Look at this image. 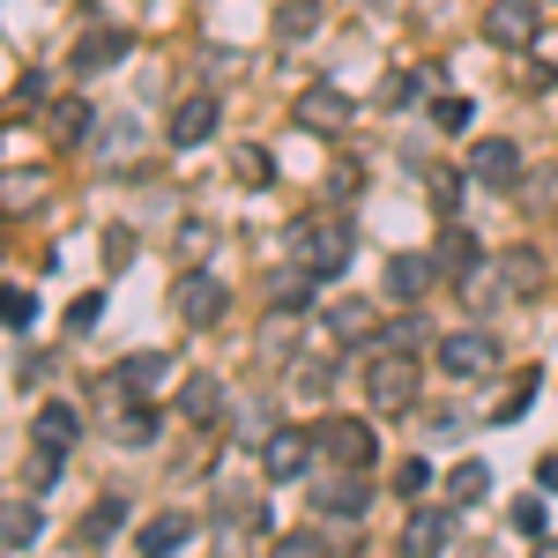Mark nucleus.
Returning a JSON list of instances; mask_svg holds the SVG:
<instances>
[{"mask_svg":"<svg viewBox=\"0 0 558 558\" xmlns=\"http://www.w3.org/2000/svg\"><path fill=\"white\" fill-rule=\"evenodd\" d=\"M128 260H134V231L112 223V231H105V268H128Z\"/></svg>","mask_w":558,"mask_h":558,"instance_id":"40","label":"nucleus"},{"mask_svg":"<svg viewBox=\"0 0 558 558\" xmlns=\"http://www.w3.org/2000/svg\"><path fill=\"white\" fill-rule=\"evenodd\" d=\"M97 320H105V299H97V291H83V299L68 305V336H89Z\"/></svg>","mask_w":558,"mask_h":558,"instance_id":"39","label":"nucleus"},{"mask_svg":"<svg viewBox=\"0 0 558 558\" xmlns=\"http://www.w3.org/2000/svg\"><path fill=\"white\" fill-rule=\"evenodd\" d=\"M313 462H320V447H313V425H276L268 439H260V470L276 476V484L305 476Z\"/></svg>","mask_w":558,"mask_h":558,"instance_id":"5","label":"nucleus"},{"mask_svg":"<svg viewBox=\"0 0 558 558\" xmlns=\"http://www.w3.org/2000/svg\"><path fill=\"white\" fill-rule=\"evenodd\" d=\"M380 343H387V350H417V343H425V320H417V313L387 320V328H380Z\"/></svg>","mask_w":558,"mask_h":558,"instance_id":"38","label":"nucleus"},{"mask_svg":"<svg viewBox=\"0 0 558 558\" xmlns=\"http://www.w3.org/2000/svg\"><path fill=\"white\" fill-rule=\"evenodd\" d=\"M350 254H357V223H350L343 209H313L291 223V260H299L305 276H320V283H336L350 268Z\"/></svg>","mask_w":558,"mask_h":558,"instance_id":"1","label":"nucleus"},{"mask_svg":"<svg viewBox=\"0 0 558 558\" xmlns=\"http://www.w3.org/2000/svg\"><path fill=\"white\" fill-rule=\"evenodd\" d=\"M291 380H299L305 402H320V395H336V365H328V357H299V365H291Z\"/></svg>","mask_w":558,"mask_h":558,"instance_id":"29","label":"nucleus"},{"mask_svg":"<svg viewBox=\"0 0 558 558\" xmlns=\"http://www.w3.org/2000/svg\"><path fill=\"white\" fill-rule=\"evenodd\" d=\"M231 172H239V179H254V186H268V179H276V157H268V149H254V142H246V149H239V157H231Z\"/></svg>","mask_w":558,"mask_h":558,"instance_id":"35","label":"nucleus"},{"mask_svg":"<svg viewBox=\"0 0 558 558\" xmlns=\"http://www.w3.org/2000/svg\"><path fill=\"white\" fill-rule=\"evenodd\" d=\"M283 551H291V558H320V551H328V544H320L313 529H291V536H283Z\"/></svg>","mask_w":558,"mask_h":558,"instance_id":"42","label":"nucleus"},{"mask_svg":"<svg viewBox=\"0 0 558 558\" xmlns=\"http://www.w3.org/2000/svg\"><path fill=\"white\" fill-rule=\"evenodd\" d=\"M432 254H439L447 276H476V268H484V246H476V231L462 223V216H447V223H439V246H432Z\"/></svg>","mask_w":558,"mask_h":558,"instance_id":"15","label":"nucleus"},{"mask_svg":"<svg viewBox=\"0 0 558 558\" xmlns=\"http://www.w3.org/2000/svg\"><path fill=\"white\" fill-rule=\"evenodd\" d=\"M216 529H223V536H260V529H268V507L223 492V499H216Z\"/></svg>","mask_w":558,"mask_h":558,"instance_id":"25","label":"nucleus"},{"mask_svg":"<svg viewBox=\"0 0 558 558\" xmlns=\"http://www.w3.org/2000/svg\"><path fill=\"white\" fill-rule=\"evenodd\" d=\"M45 128H52V142H60V149H83V142H89V128H97V112H89L83 97H60Z\"/></svg>","mask_w":558,"mask_h":558,"instance_id":"24","label":"nucleus"},{"mask_svg":"<svg viewBox=\"0 0 558 558\" xmlns=\"http://www.w3.org/2000/svg\"><path fill=\"white\" fill-rule=\"evenodd\" d=\"M447 544H454V499L447 507H425L417 499V514L402 529V551H447Z\"/></svg>","mask_w":558,"mask_h":558,"instance_id":"16","label":"nucleus"},{"mask_svg":"<svg viewBox=\"0 0 558 558\" xmlns=\"http://www.w3.org/2000/svg\"><path fill=\"white\" fill-rule=\"evenodd\" d=\"M484 492H492V470H484V462H462V470L447 476V499H454V507H476Z\"/></svg>","mask_w":558,"mask_h":558,"instance_id":"30","label":"nucleus"},{"mask_svg":"<svg viewBox=\"0 0 558 558\" xmlns=\"http://www.w3.org/2000/svg\"><path fill=\"white\" fill-rule=\"evenodd\" d=\"M128 31L120 23H97V31H83V45L68 52V75H105V68H120L128 60Z\"/></svg>","mask_w":558,"mask_h":558,"instance_id":"11","label":"nucleus"},{"mask_svg":"<svg viewBox=\"0 0 558 558\" xmlns=\"http://www.w3.org/2000/svg\"><path fill=\"white\" fill-rule=\"evenodd\" d=\"M470 120H476V112H470V97H439V105H432V128H439V134H462Z\"/></svg>","mask_w":558,"mask_h":558,"instance_id":"36","label":"nucleus"},{"mask_svg":"<svg viewBox=\"0 0 558 558\" xmlns=\"http://www.w3.org/2000/svg\"><path fill=\"white\" fill-rule=\"evenodd\" d=\"M313 283H320V276H305L299 260H291V268L268 283V313H276V320H305V313H313Z\"/></svg>","mask_w":558,"mask_h":558,"instance_id":"19","label":"nucleus"},{"mask_svg":"<svg viewBox=\"0 0 558 558\" xmlns=\"http://www.w3.org/2000/svg\"><path fill=\"white\" fill-rule=\"evenodd\" d=\"M209 134H216V97H209V89L179 97V105H172V149H202Z\"/></svg>","mask_w":558,"mask_h":558,"instance_id":"14","label":"nucleus"},{"mask_svg":"<svg viewBox=\"0 0 558 558\" xmlns=\"http://www.w3.org/2000/svg\"><path fill=\"white\" fill-rule=\"evenodd\" d=\"M216 410H223V380L216 373H186L179 380V417L186 425H216Z\"/></svg>","mask_w":558,"mask_h":558,"instance_id":"20","label":"nucleus"},{"mask_svg":"<svg viewBox=\"0 0 558 558\" xmlns=\"http://www.w3.org/2000/svg\"><path fill=\"white\" fill-rule=\"evenodd\" d=\"M536 387H544V373H521V380L507 387V395H499V410H492V425H514L521 410H529V402H536Z\"/></svg>","mask_w":558,"mask_h":558,"instance_id":"31","label":"nucleus"},{"mask_svg":"<svg viewBox=\"0 0 558 558\" xmlns=\"http://www.w3.org/2000/svg\"><path fill=\"white\" fill-rule=\"evenodd\" d=\"M425 492H432V462H425V454H410V462L395 470V499H410V507H417Z\"/></svg>","mask_w":558,"mask_h":558,"instance_id":"34","label":"nucleus"},{"mask_svg":"<svg viewBox=\"0 0 558 558\" xmlns=\"http://www.w3.org/2000/svg\"><path fill=\"white\" fill-rule=\"evenodd\" d=\"M492 365H499V343L484 328H462L439 343V373H454V380H492Z\"/></svg>","mask_w":558,"mask_h":558,"instance_id":"9","label":"nucleus"},{"mask_svg":"<svg viewBox=\"0 0 558 558\" xmlns=\"http://www.w3.org/2000/svg\"><path fill=\"white\" fill-rule=\"evenodd\" d=\"M313 507L328 521H365V507H373V484H365V470H336L313 484Z\"/></svg>","mask_w":558,"mask_h":558,"instance_id":"10","label":"nucleus"},{"mask_svg":"<svg viewBox=\"0 0 558 558\" xmlns=\"http://www.w3.org/2000/svg\"><path fill=\"white\" fill-rule=\"evenodd\" d=\"M417 89H425V75H395V83L380 89V105H410V97H417Z\"/></svg>","mask_w":558,"mask_h":558,"instance_id":"41","label":"nucleus"},{"mask_svg":"<svg viewBox=\"0 0 558 558\" xmlns=\"http://www.w3.org/2000/svg\"><path fill=\"white\" fill-rule=\"evenodd\" d=\"M38 536V507H8L0 514V544H31Z\"/></svg>","mask_w":558,"mask_h":558,"instance_id":"37","label":"nucleus"},{"mask_svg":"<svg viewBox=\"0 0 558 558\" xmlns=\"http://www.w3.org/2000/svg\"><path fill=\"white\" fill-rule=\"evenodd\" d=\"M328 336H336V350H373L380 343V313H373L365 299L328 305Z\"/></svg>","mask_w":558,"mask_h":558,"instance_id":"13","label":"nucleus"},{"mask_svg":"<svg viewBox=\"0 0 558 558\" xmlns=\"http://www.w3.org/2000/svg\"><path fill=\"white\" fill-rule=\"evenodd\" d=\"M31 320H38V299H31L23 283H0V328H8V336H23Z\"/></svg>","mask_w":558,"mask_h":558,"instance_id":"28","label":"nucleus"},{"mask_svg":"<svg viewBox=\"0 0 558 558\" xmlns=\"http://www.w3.org/2000/svg\"><path fill=\"white\" fill-rule=\"evenodd\" d=\"M172 313L186 320V328H216V320L231 313V291L216 283L209 268H186V276H179V291H172Z\"/></svg>","mask_w":558,"mask_h":558,"instance_id":"6","label":"nucleus"},{"mask_svg":"<svg viewBox=\"0 0 558 558\" xmlns=\"http://www.w3.org/2000/svg\"><path fill=\"white\" fill-rule=\"evenodd\" d=\"M313 447H320V462H336V470H373V462H380V432L365 425V417H320V425H313Z\"/></svg>","mask_w":558,"mask_h":558,"instance_id":"3","label":"nucleus"},{"mask_svg":"<svg viewBox=\"0 0 558 558\" xmlns=\"http://www.w3.org/2000/svg\"><path fill=\"white\" fill-rule=\"evenodd\" d=\"M179 544H194V514H149L134 529V551L142 558H172Z\"/></svg>","mask_w":558,"mask_h":558,"instance_id":"17","label":"nucleus"},{"mask_svg":"<svg viewBox=\"0 0 558 558\" xmlns=\"http://www.w3.org/2000/svg\"><path fill=\"white\" fill-rule=\"evenodd\" d=\"M521 529V536H551V492H544V499H536V492H529V499H514V514H507Z\"/></svg>","mask_w":558,"mask_h":558,"instance_id":"33","label":"nucleus"},{"mask_svg":"<svg viewBox=\"0 0 558 558\" xmlns=\"http://www.w3.org/2000/svg\"><path fill=\"white\" fill-rule=\"evenodd\" d=\"M313 31H320V0H283V8H276V38L283 45L313 38Z\"/></svg>","mask_w":558,"mask_h":558,"instance_id":"27","label":"nucleus"},{"mask_svg":"<svg viewBox=\"0 0 558 558\" xmlns=\"http://www.w3.org/2000/svg\"><path fill=\"white\" fill-rule=\"evenodd\" d=\"M417 395H425V365H417L410 350L373 343V365H365V402H373L380 417H402V410H417Z\"/></svg>","mask_w":558,"mask_h":558,"instance_id":"2","label":"nucleus"},{"mask_svg":"<svg viewBox=\"0 0 558 558\" xmlns=\"http://www.w3.org/2000/svg\"><path fill=\"white\" fill-rule=\"evenodd\" d=\"M350 120H357V105H350V97H343L336 83H305V97H299V128L328 134V142H343Z\"/></svg>","mask_w":558,"mask_h":558,"instance_id":"8","label":"nucleus"},{"mask_svg":"<svg viewBox=\"0 0 558 558\" xmlns=\"http://www.w3.org/2000/svg\"><path fill=\"white\" fill-rule=\"evenodd\" d=\"M31 432H38V447H60V454H75V439H83V410H75V402H45Z\"/></svg>","mask_w":558,"mask_h":558,"instance_id":"22","label":"nucleus"},{"mask_svg":"<svg viewBox=\"0 0 558 558\" xmlns=\"http://www.w3.org/2000/svg\"><path fill=\"white\" fill-rule=\"evenodd\" d=\"M165 373H172V357H165V350H134V357L112 365V387H120V395H157Z\"/></svg>","mask_w":558,"mask_h":558,"instance_id":"18","label":"nucleus"},{"mask_svg":"<svg viewBox=\"0 0 558 558\" xmlns=\"http://www.w3.org/2000/svg\"><path fill=\"white\" fill-rule=\"evenodd\" d=\"M120 529H128V499H120V492H105V499L75 521V544H89V551H97V544H112Z\"/></svg>","mask_w":558,"mask_h":558,"instance_id":"21","label":"nucleus"},{"mask_svg":"<svg viewBox=\"0 0 558 558\" xmlns=\"http://www.w3.org/2000/svg\"><path fill=\"white\" fill-rule=\"evenodd\" d=\"M439 276H447L439 254H387V299H395V305H417Z\"/></svg>","mask_w":558,"mask_h":558,"instance_id":"12","label":"nucleus"},{"mask_svg":"<svg viewBox=\"0 0 558 558\" xmlns=\"http://www.w3.org/2000/svg\"><path fill=\"white\" fill-rule=\"evenodd\" d=\"M202 246H209V223H186V231H179V254L202 260Z\"/></svg>","mask_w":558,"mask_h":558,"instance_id":"43","label":"nucleus"},{"mask_svg":"<svg viewBox=\"0 0 558 558\" xmlns=\"http://www.w3.org/2000/svg\"><path fill=\"white\" fill-rule=\"evenodd\" d=\"M499 283H507L514 299H536V291H544V254H536V246H507V254H499Z\"/></svg>","mask_w":558,"mask_h":558,"instance_id":"23","label":"nucleus"},{"mask_svg":"<svg viewBox=\"0 0 558 558\" xmlns=\"http://www.w3.org/2000/svg\"><path fill=\"white\" fill-rule=\"evenodd\" d=\"M157 439V410H149V395H128L120 402V447H149Z\"/></svg>","mask_w":558,"mask_h":558,"instance_id":"26","label":"nucleus"},{"mask_svg":"<svg viewBox=\"0 0 558 558\" xmlns=\"http://www.w3.org/2000/svg\"><path fill=\"white\" fill-rule=\"evenodd\" d=\"M470 179L484 186V194H514L521 186V149L507 142V134H484L470 149Z\"/></svg>","mask_w":558,"mask_h":558,"instance_id":"7","label":"nucleus"},{"mask_svg":"<svg viewBox=\"0 0 558 558\" xmlns=\"http://www.w3.org/2000/svg\"><path fill=\"white\" fill-rule=\"evenodd\" d=\"M536 492H558V454H544V462H536Z\"/></svg>","mask_w":558,"mask_h":558,"instance_id":"44","label":"nucleus"},{"mask_svg":"<svg viewBox=\"0 0 558 558\" xmlns=\"http://www.w3.org/2000/svg\"><path fill=\"white\" fill-rule=\"evenodd\" d=\"M425 186H432V209H439V216L462 209V172H447V165H425Z\"/></svg>","mask_w":558,"mask_h":558,"instance_id":"32","label":"nucleus"},{"mask_svg":"<svg viewBox=\"0 0 558 558\" xmlns=\"http://www.w3.org/2000/svg\"><path fill=\"white\" fill-rule=\"evenodd\" d=\"M484 38L507 52H529L544 38V0H484Z\"/></svg>","mask_w":558,"mask_h":558,"instance_id":"4","label":"nucleus"}]
</instances>
